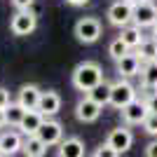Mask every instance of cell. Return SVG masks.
<instances>
[{
  "label": "cell",
  "mask_w": 157,
  "mask_h": 157,
  "mask_svg": "<svg viewBox=\"0 0 157 157\" xmlns=\"http://www.w3.org/2000/svg\"><path fill=\"white\" fill-rule=\"evenodd\" d=\"M7 124V120H5V110H0V129Z\"/></svg>",
  "instance_id": "1f68e13d"
},
{
  "label": "cell",
  "mask_w": 157,
  "mask_h": 157,
  "mask_svg": "<svg viewBox=\"0 0 157 157\" xmlns=\"http://www.w3.org/2000/svg\"><path fill=\"white\" fill-rule=\"evenodd\" d=\"M35 0H12V5L17 7V12H24V10H31V5Z\"/></svg>",
  "instance_id": "83f0119b"
},
{
  "label": "cell",
  "mask_w": 157,
  "mask_h": 157,
  "mask_svg": "<svg viewBox=\"0 0 157 157\" xmlns=\"http://www.w3.org/2000/svg\"><path fill=\"white\" fill-rule=\"evenodd\" d=\"M108 21H110V26H117V28L131 26L134 24V7L124 0H115L108 7Z\"/></svg>",
  "instance_id": "277c9868"
},
{
  "label": "cell",
  "mask_w": 157,
  "mask_h": 157,
  "mask_svg": "<svg viewBox=\"0 0 157 157\" xmlns=\"http://www.w3.org/2000/svg\"><path fill=\"white\" fill-rule=\"evenodd\" d=\"M141 87L143 89H150V92H157V61L152 63H143L141 68Z\"/></svg>",
  "instance_id": "ac0fdd59"
},
{
  "label": "cell",
  "mask_w": 157,
  "mask_h": 157,
  "mask_svg": "<svg viewBox=\"0 0 157 157\" xmlns=\"http://www.w3.org/2000/svg\"><path fill=\"white\" fill-rule=\"evenodd\" d=\"M101 108H103V105H98L96 101H92L89 96H82L78 101V105H75V117H78L80 122H85V124L96 122L98 115H101Z\"/></svg>",
  "instance_id": "ba28073f"
},
{
  "label": "cell",
  "mask_w": 157,
  "mask_h": 157,
  "mask_svg": "<svg viewBox=\"0 0 157 157\" xmlns=\"http://www.w3.org/2000/svg\"><path fill=\"white\" fill-rule=\"evenodd\" d=\"M122 122L124 124H141L143 127V122L148 120V115H150V110H148V105H145V98H136V101H131L127 108H122Z\"/></svg>",
  "instance_id": "5b68a950"
},
{
  "label": "cell",
  "mask_w": 157,
  "mask_h": 157,
  "mask_svg": "<svg viewBox=\"0 0 157 157\" xmlns=\"http://www.w3.org/2000/svg\"><path fill=\"white\" fill-rule=\"evenodd\" d=\"M75 38L82 45H94L101 38V21L96 17H82L75 24Z\"/></svg>",
  "instance_id": "7a4b0ae2"
},
{
  "label": "cell",
  "mask_w": 157,
  "mask_h": 157,
  "mask_svg": "<svg viewBox=\"0 0 157 157\" xmlns=\"http://www.w3.org/2000/svg\"><path fill=\"white\" fill-rule=\"evenodd\" d=\"M145 157H157V141H150L145 145Z\"/></svg>",
  "instance_id": "f1b7e54d"
},
{
  "label": "cell",
  "mask_w": 157,
  "mask_h": 157,
  "mask_svg": "<svg viewBox=\"0 0 157 157\" xmlns=\"http://www.w3.org/2000/svg\"><path fill=\"white\" fill-rule=\"evenodd\" d=\"M145 105H148V110H150L152 115H157V92H148V96H145Z\"/></svg>",
  "instance_id": "484cf974"
},
{
  "label": "cell",
  "mask_w": 157,
  "mask_h": 157,
  "mask_svg": "<svg viewBox=\"0 0 157 157\" xmlns=\"http://www.w3.org/2000/svg\"><path fill=\"white\" fill-rule=\"evenodd\" d=\"M87 96L92 98V101H96L98 105L110 103V85H108V82H103V85H98L96 89H92V92L87 94Z\"/></svg>",
  "instance_id": "7402d4cb"
},
{
  "label": "cell",
  "mask_w": 157,
  "mask_h": 157,
  "mask_svg": "<svg viewBox=\"0 0 157 157\" xmlns=\"http://www.w3.org/2000/svg\"><path fill=\"white\" fill-rule=\"evenodd\" d=\"M131 101H136V89H134V85H129V82L122 80V78H120L117 82H113L110 85V105L113 108L122 110Z\"/></svg>",
  "instance_id": "3957f363"
},
{
  "label": "cell",
  "mask_w": 157,
  "mask_h": 157,
  "mask_svg": "<svg viewBox=\"0 0 157 157\" xmlns=\"http://www.w3.org/2000/svg\"><path fill=\"white\" fill-rule=\"evenodd\" d=\"M24 115H26V108L19 103H10V108L5 110V120H7V124L10 127H17L19 129L21 124V120H24Z\"/></svg>",
  "instance_id": "44dd1931"
},
{
  "label": "cell",
  "mask_w": 157,
  "mask_h": 157,
  "mask_svg": "<svg viewBox=\"0 0 157 157\" xmlns=\"http://www.w3.org/2000/svg\"><path fill=\"white\" fill-rule=\"evenodd\" d=\"M143 131L145 134H150V136H157V115H148V120L143 122Z\"/></svg>",
  "instance_id": "cb8c5ba5"
},
{
  "label": "cell",
  "mask_w": 157,
  "mask_h": 157,
  "mask_svg": "<svg viewBox=\"0 0 157 157\" xmlns=\"http://www.w3.org/2000/svg\"><path fill=\"white\" fill-rule=\"evenodd\" d=\"M56 157H85V141L80 136L63 138L56 148Z\"/></svg>",
  "instance_id": "4fadbf2b"
},
{
  "label": "cell",
  "mask_w": 157,
  "mask_h": 157,
  "mask_svg": "<svg viewBox=\"0 0 157 157\" xmlns=\"http://www.w3.org/2000/svg\"><path fill=\"white\" fill-rule=\"evenodd\" d=\"M24 148V138L21 131H2L0 134V155L2 157H12Z\"/></svg>",
  "instance_id": "30bf717a"
},
{
  "label": "cell",
  "mask_w": 157,
  "mask_h": 157,
  "mask_svg": "<svg viewBox=\"0 0 157 157\" xmlns=\"http://www.w3.org/2000/svg\"><path fill=\"white\" fill-rule=\"evenodd\" d=\"M40 96H42V89L38 85H21L19 87V101L17 103L24 105L26 110H38Z\"/></svg>",
  "instance_id": "7c38bea8"
},
{
  "label": "cell",
  "mask_w": 157,
  "mask_h": 157,
  "mask_svg": "<svg viewBox=\"0 0 157 157\" xmlns=\"http://www.w3.org/2000/svg\"><path fill=\"white\" fill-rule=\"evenodd\" d=\"M136 54H138V59H141V63L157 61V38H145L141 42V47L136 49Z\"/></svg>",
  "instance_id": "d6986e66"
},
{
  "label": "cell",
  "mask_w": 157,
  "mask_h": 157,
  "mask_svg": "<svg viewBox=\"0 0 157 157\" xmlns=\"http://www.w3.org/2000/svg\"><path fill=\"white\" fill-rule=\"evenodd\" d=\"M61 110V96L54 89H47V92H42V96H40V103H38V113H42L47 120L54 117L56 113Z\"/></svg>",
  "instance_id": "8fae6325"
},
{
  "label": "cell",
  "mask_w": 157,
  "mask_h": 157,
  "mask_svg": "<svg viewBox=\"0 0 157 157\" xmlns=\"http://www.w3.org/2000/svg\"><path fill=\"white\" fill-rule=\"evenodd\" d=\"M141 68H143V63H141V59H138V54H127L122 61H117V75L122 80L127 78H134V75H138L141 73Z\"/></svg>",
  "instance_id": "2e32d148"
},
{
  "label": "cell",
  "mask_w": 157,
  "mask_h": 157,
  "mask_svg": "<svg viewBox=\"0 0 157 157\" xmlns=\"http://www.w3.org/2000/svg\"><path fill=\"white\" fill-rule=\"evenodd\" d=\"M38 26V17L31 12V10H24V12H17L10 21V31L14 35H31Z\"/></svg>",
  "instance_id": "8992f818"
},
{
  "label": "cell",
  "mask_w": 157,
  "mask_h": 157,
  "mask_svg": "<svg viewBox=\"0 0 157 157\" xmlns=\"http://www.w3.org/2000/svg\"><path fill=\"white\" fill-rule=\"evenodd\" d=\"M148 2H150V5L155 7V10H157V0H148Z\"/></svg>",
  "instance_id": "836d02e7"
},
{
  "label": "cell",
  "mask_w": 157,
  "mask_h": 157,
  "mask_svg": "<svg viewBox=\"0 0 157 157\" xmlns=\"http://www.w3.org/2000/svg\"><path fill=\"white\" fill-rule=\"evenodd\" d=\"M94 157H120V152H115L108 143H103V145H98V148H96Z\"/></svg>",
  "instance_id": "d4e9b609"
},
{
  "label": "cell",
  "mask_w": 157,
  "mask_h": 157,
  "mask_svg": "<svg viewBox=\"0 0 157 157\" xmlns=\"http://www.w3.org/2000/svg\"><path fill=\"white\" fill-rule=\"evenodd\" d=\"M105 143L110 145L115 152H127L131 148V143H134V134H131L127 127H117V129H113L110 134H108V138H105Z\"/></svg>",
  "instance_id": "9c48e42d"
},
{
  "label": "cell",
  "mask_w": 157,
  "mask_h": 157,
  "mask_svg": "<svg viewBox=\"0 0 157 157\" xmlns=\"http://www.w3.org/2000/svg\"><path fill=\"white\" fill-rule=\"evenodd\" d=\"M157 21V10L150 2H143V5L134 7V26L138 28H152V24Z\"/></svg>",
  "instance_id": "9a60e30c"
},
{
  "label": "cell",
  "mask_w": 157,
  "mask_h": 157,
  "mask_svg": "<svg viewBox=\"0 0 157 157\" xmlns=\"http://www.w3.org/2000/svg\"><path fill=\"white\" fill-rule=\"evenodd\" d=\"M12 103V98H10V92H7L5 87H0V110H7Z\"/></svg>",
  "instance_id": "4316f807"
},
{
  "label": "cell",
  "mask_w": 157,
  "mask_h": 157,
  "mask_svg": "<svg viewBox=\"0 0 157 157\" xmlns=\"http://www.w3.org/2000/svg\"><path fill=\"white\" fill-rule=\"evenodd\" d=\"M73 87L80 89V92H92L96 89L98 85H103V71H101V66L96 61H82V63L75 66V71H73Z\"/></svg>",
  "instance_id": "6da1fadb"
},
{
  "label": "cell",
  "mask_w": 157,
  "mask_h": 157,
  "mask_svg": "<svg viewBox=\"0 0 157 157\" xmlns=\"http://www.w3.org/2000/svg\"><path fill=\"white\" fill-rule=\"evenodd\" d=\"M124 2H129L131 7H138V5H143V2H148V0H124Z\"/></svg>",
  "instance_id": "4dcf8cb0"
},
{
  "label": "cell",
  "mask_w": 157,
  "mask_h": 157,
  "mask_svg": "<svg viewBox=\"0 0 157 157\" xmlns=\"http://www.w3.org/2000/svg\"><path fill=\"white\" fill-rule=\"evenodd\" d=\"M152 35H155V38H157V21H155V24H152Z\"/></svg>",
  "instance_id": "d6a6232c"
},
{
  "label": "cell",
  "mask_w": 157,
  "mask_h": 157,
  "mask_svg": "<svg viewBox=\"0 0 157 157\" xmlns=\"http://www.w3.org/2000/svg\"><path fill=\"white\" fill-rule=\"evenodd\" d=\"M38 138L47 148H49V145H59L61 141H63V127H61V122H56V120H52V117L45 120L42 127H40V131H38Z\"/></svg>",
  "instance_id": "52a82bcc"
},
{
  "label": "cell",
  "mask_w": 157,
  "mask_h": 157,
  "mask_svg": "<svg viewBox=\"0 0 157 157\" xmlns=\"http://www.w3.org/2000/svg\"><path fill=\"white\" fill-rule=\"evenodd\" d=\"M45 115L38 110H26V115H24V120H21V124H19V131L24 134V138L26 136H38V131L40 127H42V122H45Z\"/></svg>",
  "instance_id": "5bb4252c"
},
{
  "label": "cell",
  "mask_w": 157,
  "mask_h": 157,
  "mask_svg": "<svg viewBox=\"0 0 157 157\" xmlns=\"http://www.w3.org/2000/svg\"><path fill=\"white\" fill-rule=\"evenodd\" d=\"M108 54H110V59L115 61V63H117V61H122L127 56V54H129V47L124 45V42H122V40L120 38H115L110 42V45H108Z\"/></svg>",
  "instance_id": "603a6c76"
},
{
  "label": "cell",
  "mask_w": 157,
  "mask_h": 157,
  "mask_svg": "<svg viewBox=\"0 0 157 157\" xmlns=\"http://www.w3.org/2000/svg\"><path fill=\"white\" fill-rule=\"evenodd\" d=\"M0 157H2V155H0Z\"/></svg>",
  "instance_id": "e575fe53"
},
{
  "label": "cell",
  "mask_w": 157,
  "mask_h": 157,
  "mask_svg": "<svg viewBox=\"0 0 157 157\" xmlns=\"http://www.w3.org/2000/svg\"><path fill=\"white\" fill-rule=\"evenodd\" d=\"M24 157H45L47 145L40 141L38 136H26L24 138V148H21Z\"/></svg>",
  "instance_id": "ffe728a7"
},
{
  "label": "cell",
  "mask_w": 157,
  "mask_h": 157,
  "mask_svg": "<svg viewBox=\"0 0 157 157\" xmlns=\"http://www.w3.org/2000/svg\"><path fill=\"white\" fill-rule=\"evenodd\" d=\"M120 40L124 42L129 49H138L141 47V42H143V28H138V26H127V28H122V33H120Z\"/></svg>",
  "instance_id": "e0dca14e"
},
{
  "label": "cell",
  "mask_w": 157,
  "mask_h": 157,
  "mask_svg": "<svg viewBox=\"0 0 157 157\" xmlns=\"http://www.w3.org/2000/svg\"><path fill=\"white\" fill-rule=\"evenodd\" d=\"M68 5H73V7H80V5H87L89 0H66Z\"/></svg>",
  "instance_id": "f546056e"
}]
</instances>
